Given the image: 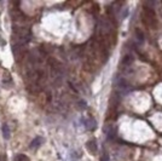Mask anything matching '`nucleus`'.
<instances>
[{
	"label": "nucleus",
	"instance_id": "nucleus-1",
	"mask_svg": "<svg viewBox=\"0 0 162 161\" xmlns=\"http://www.w3.org/2000/svg\"><path fill=\"white\" fill-rule=\"evenodd\" d=\"M142 18H143V22H144L148 27L155 28L156 24H157L156 13H155V11H154L151 7L144 6V9H143V13H142Z\"/></svg>",
	"mask_w": 162,
	"mask_h": 161
},
{
	"label": "nucleus",
	"instance_id": "nucleus-2",
	"mask_svg": "<svg viewBox=\"0 0 162 161\" xmlns=\"http://www.w3.org/2000/svg\"><path fill=\"white\" fill-rule=\"evenodd\" d=\"M86 148H87V150L91 153V154H97V150H98V146H97V142H96V139H89L87 143H86Z\"/></svg>",
	"mask_w": 162,
	"mask_h": 161
},
{
	"label": "nucleus",
	"instance_id": "nucleus-3",
	"mask_svg": "<svg viewBox=\"0 0 162 161\" xmlns=\"http://www.w3.org/2000/svg\"><path fill=\"white\" fill-rule=\"evenodd\" d=\"M42 143H44V138L41 136H38L30 142V149H38L42 146Z\"/></svg>",
	"mask_w": 162,
	"mask_h": 161
},
{
	"label": "nucleus",
	"instance_id": "nucleus-4",
	"mask_svg": "<svg viewBox=\"0 0 162 161\" xmlns=\"http://www.w3.org/2000/svg\"><path fill=\"white\" fill-rule=\"evenodd\" d=\"M11 16L12 18H15V21H21L24 17V13L19 11L18 9H13V11H11Z\"/></svg>",
	"mask_w": 162,
	"mask_h": 161
},
{
	"label": "nucleus",
	"instance_id": "nucleus-5",
	"mask_svg": "<svg viewBox=\"0 0 162 161\" xmlns=\"http://www.w3.org/2000/svg\"><path fill=\"white\" fill-rule=\"evenodd\" d=\"M1 132H2V137H4L5 139H10V137H11V132H10V127H8L7 124H4V125H2V127H1Z\"/></svg>",
	"mask_w": 162,
	"mask_h": 161
},
{
	"label": "nucleus",
	"instance_id": "nucleus-6",
	"mask_svg": "<svg viewBox=\"0 0 162 161\" xmlns=\"http://www.w3.org/2000/svg\"><path fill=\"white\" fill-rule=\"evenodd\" d=\"M132 62H133V56L132 55H125L121 63L123 66H130V64H132Z\"/></svg>",
	"mask_w": 162,
	"mask_h": 161
},
{
	"label": "nucleus",
	"instance_id": "nucleus-7",
	"mask_svg": "<svg viewBox=\"0 0 162 161\" xmlns=\"http://www.w3.org/2000/svg\"><path fill=\"white\" fill-rule=\"evenodd\" d=\"M105 133H106L108 139H113V138L115 137V130L113 128V126H108V127H105Z\"/></svg>",
	"mask_w": 162,
	"mask_h": 161
},
{
	"label": "nucleus",
	"instance_id": "nucleus-8",
	"mask_svg": "<svg viewBox=\"0 0 162 161\" xmlns=\"http://www.w3.org/2000/svg\"><path fill=\"white\" fill-rule=\"evenodd\" d=\"M134 35H136V39L139 41V43H143L144 41V33H143V30L142 29H136V33H134Z\"/></svg>",
	"mask_w": 162,
	"mask_h": 161
},
{
	"label": "nucleus",
	"instance_id": "nucleus-9",
	"mask_svg": "<svg viewBox=\"0 0 162 161\" xmlns=\"http://www.w3.org/2000/svg\"><path fill=\"white\" fill-rule=\"evenodd\" d=\"M85 125L87 126V128H88V130H94L97 124H96V121L93 120V118H88V120L85 122Z\"/></svg>",
	"mask_w": 162,
	"mask_h": 161
},
{
	"label": "nucleus",
	"instance_id": "nucleus-10",
	"mask_svg": "<svg viewBox=\"0 0 162 161\" xmlns=\"http://www.w3.org/2000/svg\"><path fill=\"white\" fill-rule=\"evenodd\" d=\"M15 161H29V158L24 154H18V155H16Z\"/></svg>",
	"mask_w": 162,
	"mask_h": 161
},
{
	"label": "nucleus",
	"instance_id": "nucleus-11",
	"mask_svg": "<svg viewBox=\"0 0 162 161\" xmlns=\"http://www.w3.org/2000/svg\"><path fill=\"white\" fill-rule=\"evenodd\" d=\"M0 161H6V155L5 154H0Z\"/></svg>",
	"mask_w": 162,
	"mask_h": 161
},
{
	"label": "nucleus",
	"instance_id": "nucleus-12",
	"mask_svg": "<svg viewBox=\"0 0 162 161\" xmlns=\"http://www.w3.org/2000/svg\"><path fill=\"white\" fill-rule=\"evenodd\" d=\"M100 161H108V156H106L105 154H104V155H103V156L100 158Z\"/></svg>",
	"mask_w": 162,
	"mask_h": 161
}]
</instances>
